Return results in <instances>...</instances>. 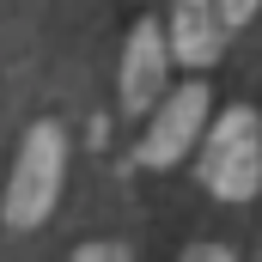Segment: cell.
I'll return each instance as SVG.
<instances>
[{"label":"cell","instance_id":"7a4b0ae2","mask_svg":"<svg viewBox=\"0 0 262 262\" xmlns=\"http://www.w3.org/2000/svg\"><path fill=\"white\" fill-rule=\"evenodd\" d=\"M67 189V128L61 122H31L18 152H12V171H6V189H0V220L12 232H37Z\"/></svg>","mask_w":262,"mask_h":262},{"label":"cell","instance_id":"8992f818","mask_svg":"<svg viewBox=\"0 0 262 262\" xmlns=\"http://www.w3.org/2000/svg\"><path fill=\"white\" fill-rule=\"evenodd\" d=\"M67 262H134V256H128V244H116V238H92V244H73Z\"/></svg>","mask_w":262,"mask_h":262},{"label":"cell","instance_id":"52a82bcc","mask_svg":"<svg viewBox=\"0 0 262 262\" xmlns=\"http://www.w3.org/2000/svg\"><path fill=\"white\" fill-rule=\"evenodd\" d=\"M213 6H220V18L232 25V37H238V31H244V25L262 12V0H213Z\"/></svg>","mask_w":262,"mask_h":262},{"label":"cell","instance_id":"ba28073f","mask_svg":"<svg viewBox=\"0 0 262 262\" xmlns=\"http://www.w3.org/2000/svg\"><path fill=\"white\" fill-rule=\"evenodd\" d=\"M177 262H232V250H226V244H189Z\"/></svg>","mask_w":262,"mask_h":262},{"label":"cell","instance_id":"277c9868","mask_svg":"<svg viewBox=\"0 0 262 262\" xmlns=\"http://www.w3.org/2000/svg\"><path fill=\"white\" fill-rule=\"evenodd\" d=\"M171 92V37H165V18H140L128 37H122V67H116V98L128 116H152L159 98Z\"/></svg>","mask_w":262,"mask_h":262},{"label":"cell","instance_id":"3957f363","mask_svg":"<svg viewBox=\"0 0 262 262\" xmlns=\"http://www.w3.org/2000/svg\"><path fill=\"white\" fill-rule=\"evenodd\" d=\"M207 122H213V92H207V79L171 85V92L159 98V110L140 122L134 165H140V171H171V165H183V159L201 146Z\"/></svg>","mask_w":262,"mask_h":262},{"label":"cell","instance_id":"6da1fadb","mask_svg":"<svg viewBox=\"0 0 262 262\" xmlns=\"http://www.w3.org/2000/svg\"><path fill=\"white\" fill-rule=\"evenodd\" d=\"M195 177L213 201H244L262 195V110L256 104H226L195 146Z\"/></svg>","mask_w":262,"mask_h":262},{"label":"cell","instance_id":"5b68a950","mask_svg":"<svg viewBox=\"0 0 262 262\" xmlns=\"http://www.w3.org/2000/svg\"><path fill=\"white\" fill-rule=\"evenodd\" d=\"M165 37H171V61H183L189 73H201V67H213L220 55H226L232 25L220 18L213 0H171V12H165Z\"/></svg>","mask_w":262,"mask_h":262}]
</instances>
